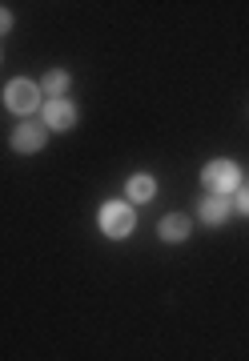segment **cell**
Wrapping results in <instances>:
<instances>
[{
  "label": "cell",
  "instance_id": "10",
  "mask_svg": "<svg viewBox=\"0 0 249 361\" xmlns=\"http://www.w3.org/2000/svg\"><path fill=\"white\" fill-rule=\"evenodd\" d=\"M237 209L249 217V189H237Z\"/></svg>",
  "mask_w": 249,
  "mask_h": 361
},
{
  "label": "cell",
  "instance_id": "11",
  "mask_svg": "<svg viewBox=\"0 0 249 361\" xmlns=\"http://www.w3.org/2000/svg\"><path fill=\"white\" fill-rule=\"evenodd\" d=\"M8 28H13V13H8V8H0V32H8Z\"/></svg>",
  "mask_w": 249,
  "mask_h": 361
},
{
  "label": "cell",
  "instance_id": "2",
  "mask_svg": "<svg viewBox=\"0 0 249 361\" xmlns=\"http://www.w3.org/2000/svg\"><path fill=\"white\" fill-rule=\"evenodd\" d=\"M133 209L125 205V201H109L105 209H101V229L109 233V237H129L133 233Z\"/></svg>",
  "mask_w": 249,
  "mask_h": 361
},
{
  "label": "cell",
  "instance_id": "5",
  "mask_svg": "<svg viewBox=\"0 0 249 361\" xmlns=\"http://www.w3.org/2000/svg\"><path fill=\"white\" fill-rule=\"evenodd\" d=\"M73 121H77V109H73V101L56 97V101L44 104V125H49V129H73Z\"/></svg>",
  "mask_w": 249,
  "mask_h": 361
},
{
  "label": "cell",
  "instance_id": "9",
  "mask_svg": "<svg viewBox=\"0 0 249 361\" xmlns=\"http://www.w3.org/2000/svg\"><path fill=\"white\" fill-rule=\"evenodd\" d=\"M65 89H68V73L65 68H53V73L44 77V92L56 101V97H65Z\"/></svg>",
  "mask_w": 249,
  "mask_h": 361
},
{
  "label": "cell",
  "instance_id": "8",
  "mask_svg": "<svg viewBox=\"0 0 249 361\" xmlns=\"http://www.w3.org/2000/svg\"><path fill=\"white\" fill-rule=\"evenodd\" d=\"M157 193V180L153 177H133L129 180V201H153Z\"/></svg>",
  "mask_w": 249,
  "mask_h": 361
},
{
  "label": "cell",
  "instance_id": "4",
  "mask_svg": "<svg viewBox=\"0 0 249 361\" xmlns=\"http://www.w3.org/2000/svg\"><path fill=\"white\" fill-rule=\"evenodd\" d=\"M44 137H49V129H44V125L25 121V125L13 133V149H16V153H37V149H44Z\"/></svg>",
  "mask_w": 249,
  "mask_h": 361
},
{
  "label": "cell",
  "instance_id": "3",
  "mask_svg": "<svg viewBox=\"0 0 249 361\" xmlns=\"http://www.w3.org/2000/svg\"><path fill=\"white\" fill-rule=\"evenodd\" d=\"M4 104H8L13 113H25L28 116L40 104V89L32 85V80H13V85L4 89Z\"/></svg>",
  "mask_w": 249,
  "mask_h": 361
},
{
  "label": "cell",
  "instance_id": "7",
  "mask_svg": "<svg viewBox=\"0 0 249 361\" xmlns=\"http://www.w3.org/2000/svg\"><path fill=\"white\" fill-rule=\"evenodd\" d=\"M229 217V201H225V197H205V201H201V221H205V225H221V221Z\"/></svg>",
  "mask_w": 249,
  "mask_h": 361
},
{
  "label": "cell",
  "instance_id": "6",
  "mask_svg": "<svg viewBox=\"0 0 249 361\" xmlns=\"http://www.w3.org/2000/svg\"><path fill=\"white\" fill-rule=\"evenodd\" d=\"M189 217H185V213H169V217L161 221V237H165V241H169V245H177V241H185V237H189Z\"/></svg>",
  "mask_w": 249,
  "mask_h": 361
},
{
  "label": "cell",
  "instance_id": "1",
  "mask_svg": "<svg viewBox=\"0 0 249 361\" xmlns=\"http://www.w3.org/2000/svg\"><path fill=\"white\" fill-rule=\"evenodd\" d=\"M201 180H205L217 197H225V193H233L237 185H241V169H237L233 161H209L205 173H201Z\"/></svg>",
  "mask_w": 249,
  "mask_h": 361
}]
</instances>
